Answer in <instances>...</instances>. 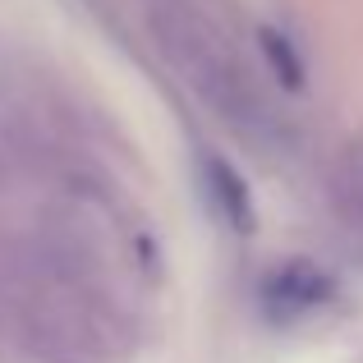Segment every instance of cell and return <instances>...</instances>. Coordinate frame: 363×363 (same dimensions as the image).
Returning <instances> with one entry per match:
<instances>
[{
  "label": "cell",
  "instance_id": "obj_3",
  "mask_svg": "<svg viewBox=\"0 0 363 363\" xmlns=\"http://www.w3.org/2000/svg\"><path fill=\"white\" fill-rule=\"evenodd\" d=\"M331 207L354 235H363V138H350L331 166Z\"/></svg>",
  "mask_w": 363,
  "mask_h": 363
},
{
  "label": "cell",
  "instance_id": "obj_2",
  "mask_svg": "<svg viewBox=\"0 0 363 363\" xmlns=\"http://www.w3.org/2000/svg\"><path fill=\"white\" fill-rule=\"evenodd\" d=\"M203 189H207L212 207L221 212V221L230 225L235 235L253 230V198H248L244 175L225 157H216V152H203Z\"/></svg>",
  "mask_w": 363,
  "mask_h": 363
},
{
  "label": "cell",
  "instance_id": "obj_4",
  "mask_svg": "<svg viewBox=\"0 0 363 363\" xmlns=\"http://www.w3.org/2000/svg\"><path fill=\"white\" fill-rule=\"evenodd\" d=\"M257 46H262V60L272 65V74L281 79L285 92H303V60L290 46V37L276 33V28H257Z\"/></svg>",
  "mask_w": 363,
  "mask_h": 363
},
{
  "label": "cell",
  "instance_id": "obj_1",
  "mask_svg": "<svg viewBox=\"0 0 363 363\" xmlns=\"http://www.w3.org/2000/svg\"><path fill=\"white\" fill-rule=\"evenodd\" d=\"M331 294H336V281H331L322 267L294 257V262L276 267V272L267 276L257 299H262V313L272 322H294V318H303V313L322 308Z\"/></svg>",
  "mask_w": 363,
  "mask_h": 363
}]
</instances>
